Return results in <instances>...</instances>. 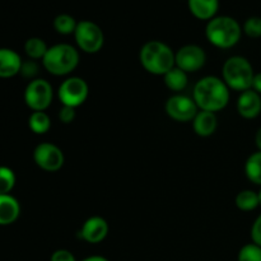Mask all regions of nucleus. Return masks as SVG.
Listing matches in <instances>:
<instances>
[{
  "instance_id": "1",
  "label": "nucleus",
  "mask_w": 261,
  "mask_h": 261,
  "mask_svg": "<svg viewBox=\"0 0 261 261\" xmlns=\"http://www.w3.org/2000/svg\"><path fill=\"white\" fill-rule=\"evenodd\" d=\"M193 99L201 111L218 112L229 102V88L218 76H204L195 84Z\"/></svg>"
},
{
  "instance_id": "2",
  "label": "nucleus",
  "mask_w": 261,
  "mask_h": 261,
  "mask_svg": "<svg viewBox=\"0 0 261 261\" xmlns=\"http://www.w3.org/2000/svg\"><path fill=\"white\" fill-rule=\"evenodd\" d=\"M140 64L143 68L154 75H165L176 66L175 53L172 48L161 41H149L140 48Z\"/></svg>"
},
{
  "instance_id": "3",
  "label": "nucleus",
  "mask_w": 261,
  "mask_h": 261,
  "mask_svg": "<svg viewBox=\"0 0 261 261\" xmlns=\"http://www.w3.org/2000/svg\"><path fill=\"white\" fill-rule=\"evenodd\" d=\"M242 28L234 18L218 15L208 20L205 36L209 42L218 48H231L240 41Z\"/></svg>"
},
{
  "instance_id": "4",
  "label": "nucleus",
  "mask_w": 261,
  "mask_h": 261,
  "mask_svg": "<svg viewBox=\"0 0 261 261\" xmlns=\"http://www.w3.org/2000/svg\"><path fill=\"white\" fill-rule=\"evenodd\" d=\"M42 64L53 75H68L75 70L79 64V53L74 46L68 43H58L48 47Z\"/></svg>"
},
{
  "instance_id": "5",
  "label": "nucleus",
  "mask_w": 261,
  "mask_h": 261,
  "mask_svg": "<svg viewBox=\"0 0 261 261\" xmlns=\"http://www.w3.org/2000/svg\"><path fill=\"white\" fill-rule=\"evenodd\" d=\"M224 83L233 91L245 92L252 88L254 69L250 61L242 56H232L227 59L222 69Z\"/></svg>"
},
{
  "instance_id": "6",
  "label": "nucleus",
  "mask_w": 261,
  "mask_h": 261,
  "mask_svg": "<svg viewBox=\"0 0 261 261\" xmlns=\"http://www.w3.org/2000/svg\"><path fill=\"white\" fill-rule=\"evenodd\" d=\"M75 42L82 51L87 54H96L101 51L105 43L103 31L98 24L91 20L78 22L74 32Z\"/></svg>"
},
{
  "instance_id": "7",
  "label": "nucleus",
  "mask_w": 261,
  "mask_h": 261,
  "mask_svg": "<svg viewBox=\"0 0 261 261\" xmlns=\"http://www.w3.org/2000/svg\"><path fill=\"white\" fill-rule=\"evenodd\" d=\"M89 88L84 79L79 76H70L65 79L59 87V98L63 106H69L76 109L83 105L88 97Z\"/></svg>"
},
{
  "instance_id": "8",
  "label": "nucleus",
  "mask_w": 261,
  "mask_h": 261,
  "mask_svg": "<svg viewBox=\"0 0 261 261\" xmlns=\"http://www.w3.org/2000/svg\"><path fill=\"white\" fill-rule=\"evenodd\" d=\"M53 87L45 79L30 82L24 91L25 105L33 111H45L53 102Z\"/></svg>"
},
{
  "instance_id": "9",
  "label": "nucleus",
  "mask_w": 261,
  "mask_h": 261,
  "mask_svg": "<svg viewBox=\"0 0 261 261\" xmlns=\"http://www.w3.org/2000/svg\"><path fill=\"white\" fill-rule=\"evenodd\" d=\"M33 160L38 167L47 172H56L63 167L65 162L63 150L53 143L38 144L33 152Z\"/></svg>"
},
{
  "instance_id": "10",
  "label": "nucleus",
  "mask_w": 261,
  "mask_h": 261,
  "mask_svg": "<svg viewBox=\"0 0 261 261\" xmlns=\"http://www.w3.org/2000/svg\"><path fill=\"white\" fill-rule=\"evenodd\" d=\"M166 112L175 121L188 122L194 120V117L198 115L199 107L190 97L175 94L166 102Z\"/></svg>"
},
{
  "instance_id": "11",
  "label": "nucleus",
  "mask_w": 261,
  "mask_h": 261,
  "mask_svg": "<svg viewBox=\"0 0 261 261\" xmlns=\"http://www.w3.org/2000/svg\"><path fill=\"white\" fill-rule=\"evenodd\" d=\"M176 66L184 70L185 73H194L198 71L205 65L206 55L205 51L198 45L182 46L175 54Z\"/></svg>"
},
{
  "instance_id": "12",
  "label": "nucleus",
  "mask_w": 261,
  "mask_h": 261,
  "mask_svg": "<svg viewBox=\"0 0 261 261\" xmlns=\"http://www.w3.org/2000/svg\"><path fill=\"white\" fill-rule=\"evenodd\" d=\"M79 233L88 244H99L109 233V223L102 217H91L84 222Z\"/></svg>"
},
{
  "instance_id": "13",
  "label": "nucleus",
  "mask_w": 261,
  "mask_h": 261,
  "mask_svg": "<svg viewBox=\"0 0 261 261\" xmlns=\"http://www.w3.org/2000/svg\"><path fill=\"white\" fill-rule=\"evenodd\" d=\"M237 111L244 119H255L261 112V97L254 89L241 92L237 101Z\"/></svg>"
},
{
  "instance_id": "14",
  "label": "nucleus",
  "mask_w": 261,
  "mask_h": 261,
  "mask_svg": "<svg viewBox=\"0 0 261 261\" xmlns=\"http://www.w3.org/2000/svg\"><path fill=\"white\" fill-rule=\"evenodd\" d=\"M22 59L10 48H0V78H12L20 73Z\"/></svg>"
},
{
  "instance_id": "15",
  "label": "nucleus",
  "mask_w": 261,
  "mask_h": 261,
  "mask_svg": "<svg viewBox=\"0 0 261 261\" xmlns=\"http://www.w3.org/2000/svg\"><path fill=\"white\" fill-rule=\"evenodd\" d=\"M217 126H218V121H217V116L214 112L201 111L200 110L193 120L194 132L199 137H211L216 133Z\"/></svg>"
},
{
  "instance_id": "16",
  "label": "nucleus",
  "mask_w": 261,
  "mask_h": 261,
  "mask_svg": "<svg viewBox=\"0 0 261 261\" xmlns=\"http://www.w3.org/2000/svg\"><path fill=\"white\" fill-rule=\"evenodd\" d=\"M191 14L200 20H211L216 17L219 0H188Z\"/></svg>"
},
{
  "instance_id": "17",
  "label": "nucleus",
  "mask_w": 261,
  "mask_h": 261,
  "mask_svg": "<svg viewBox=\"0 0 261 261\" xmlns=\"http://www.w3.org/2000/svg\"><path fill=\"white\" fill-rule=\"evenodd\" d=\"M20 213V206L17 199L7 195H0V226H9L14 223Z\"/></svg>"
},
{
  "instance_id": "18",
  "label": "nucleus",
  "mask_w": 261,
  "mask_h": 261,
  "mask_svg": "<svg viewBox=\"0 0 261 261\" xmlns=\"http://www.w3.org/2000/svg\"><path fill=\"white\" fill-rule=\"evenodd\" d=\"M165 84L168 89L173 92H181L188 86V73L175 66L167 74H165Z\"/></svg>"
},
{
  "instance_id": "19",
  "label": "nucleus",
  "mask_w": 261,
  "mask_h": 261,
  "mask_svg": "<svg viewBox=\"0 0 261 261\" xmlns=\"http://www.w3.org/2000/svg\"><path fill=\"white\" fill-rule=\"evenodd\" d=\"M28 125L35 134H46L51 127V120L45 111H33L28 119Z\"/></svg>"
},
{
  "instance_id": "20",
  "label": "nucleus",
  "mask_w": 261,
  "mask_h": 261,
  "mask_svg": "<svg viewBox=\"0 0 261 261\" xmlns=\"http://www.w3.org/2000/svg\"><path fill=\"white\" fill-rule=\"evenodd\" d=\"M245 172L251 182L261 185V152L252 153L246 161Z\"/></svg>"
},
{
  "instance_id": "21",
  "label": "nucleus",
  "mask_w": 261,
  "mask_h": 261,
  "mask_svg": "<svg viewBox=\"0 0 261 261\" xmlns=\"http://www.w3.org/2000/svg\"><path fill=\"white\" fill-rule=\"evenodd\" d=\"M237 208L244 212H250L256 209L260 205L259 194L252 190H242L236 196Z\"/></svg>"
},
{
  "instance_id": "22",
  "label": "nucleus",
  "mask_w": 261,
  "mask_h": 261,
  "mask_svg": "<svg viewBox=\"0 0 261 261\" xmlns=\"http://www.w3.org/2000/svg\"><path fill=\"white\" fill-rule=\"evenodd\" d=\"M47 50V45L40 37H31L24 43V51L31 59H43Z\"/></svg>"
},
{
  "instance_id": "23",
  "label": "nucleus",
  "mask_w": 261,
  "mask_h": 261,
  "mask_svg": "<svg viewBox=\"0 0 261 261\" xmlns=\"http://www.w3.org/2000/svg\"><path fill=\"white\" fill-rule=\"evenodd\" d=\"M78 23L75 22L71 15L69 14H59L54 19V28L60 35H70L75 32V28Z\"/></svg>"
},
{
  "instance_id": "24",
  "label": "nucleus",
  "mask_w": 261,
  "mask_h": 261,
  "mask_svg": "<svg viewBox=\"0 0 261 261\" xmlns=\"http://www.w3.org/2000/svg\"><path fill=\"white\" fill-rule=\"evenodd\" d=\"M15 185V175L10 168L0 167V195H7Z\"/></svg>"
},
{
  "instance_id": "25",
  "label": "nucleus",
  "mask_w": 261,
  "mask_h": 261,
  "mask_svg": "<svg viewBox=\"0 0 261 261\" xmlns=\"http://www.w3.org/2000/svg\"><path fill=\"white\" fill-rule=\"evenodd\" d=\"M239 261H261V247L256 244L245 245L239 252Z\"/></svg>"
},
{
  "instance_id": "26",
  "label": "nucleus",
  "mask_w": 261,
  "mask_h": 261,
  "mask_svg": "<svg viewBox=\"0 0 261 261\" xmlns=\"http://www.w3.org/2000/svg\"><path fill=\"white\" fill-rule=\"evenodd\" d=\"M244 32L251 38L261 37V18L250 17L244 23Z\"/></svg>"
},
{
  "instance_id": "27",
  "label": "nucleus",
  "mask_w": 261,
  "mask_h": 261,
  "mask_svg": "<svg viewBox=\"0 0 261 261\" xmlns=\"http://www.w3.org/2000/svg\"><path fill=\"white\" fill-rule=\"evenodd\" d=\"M75 116V109L69 106H63V109L59 112V119H60V121L63 124H70V122L74 121Z\"/></svg>"
},
{
  "instance_id": "28",
  "label": "nucleus",
  "mask_w": 261,
  "mask_h": 261,
  "mask_svg": "<svg viewBox=\"0 0 261 261\" xmlns=\"http://www.w3.org/2000/svg\"><path fill=\"white\" fill-rule=\"evenodd\" d=\"M50 261H76V260L70 251L60 249V250H56V251L51 255Z\"/></svg>"
},
{
  "instance_id": "29",
  "label": "nucleus",
  "mask_w": 261,
  "mask_h": 261,
  "mask_svg": "<svg viewBox=\"0 0 261 261\" xmlns=\"http://www.w3.org/2000/svg\"><path fill=\"white\" fill-rule=\"evenodd\" d=\"M251 239L254 244L261 247V214L254 222V226L251 228Z\"/></svg>"
},
{
  "instance_id": "30",
  "label": "nucleus",
  "mask_w": 261,
  "mask_h": 261,
  "mask_svg": "<svg viewBox=\"0 0 261 261\" xmlns=\"http://www.w3.org/2000/svg\"><path fill=\"white\" fill-rule=\"evenodd\" d=\"M252 89L257 93L261 94V73L255 74L254 81H252Z\"/></svg>"
},
{
  "instance_id": "31",
  "label": "nucleus",
  "mask_w": 261,
  "mask_h": 261,
  "mask_svg": "<svg viewBox=\"0 0 261 261\" xmlns=\"http://www.w3.org/2000/svg\"><path fill=\"white\" fill-rule=\"evenodd\" d=\"M255 143H256V147L259 148L261 152V127L256 132V135H255Z\"/></svg>"
},
{
  "instance_id": "32",
  "label": "nucleus",
  "mask_w": 261,
  "mask_h": 261,
  "mask_svg": "<svg viewBox=\"0 0 261 261\" xmlns=\"http://www.w3.org/2000/svg\"><path fill=\"white\" fill-rule=\"evenodd\" d=\"M82 261H109V260L103 256H89V257H86V259Z\"/></svg>"
},
{
  "instance_id": "33",
  "label": "nucleus",
  "mask_w": 261,
  "mask_h": 261,
  "mask_svg": "<svg viewBox=\"0 0 261 261\" xmlns=\"http://www.w3.org/2000/svg\"><path fill=\"white\" fill-rule=\"evenodd\" d=\"M259 200H260V205H261V190H260V193H259Z\"/></svg>"
}]
</instances>
